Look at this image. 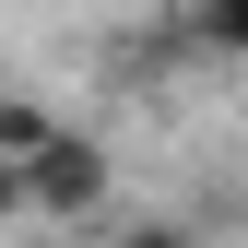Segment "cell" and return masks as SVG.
Wrapping results in <instances>:
<instances>
[{"label":"cell","mask_w":248,"mask_h":248,"mask_svg":"<svg viewBox=\"0 0 248 248\" xmlns=\"http://www.w3.org/2000/svg\"><path fill=\"white\" fill-rule=\"evenodd\" d=\"M24 166V225H107V189H118V154L95 142V130H47L12 154Z\"/></svg>","instance_id":"6da1fadb"},{"label":"cell","mask_w":248,"mask_h":248,"mask_svg":"<svg viewBox=\"0 0 248 248\" xmlns=\"http://www.w3.org/2000/svg\"><path fill=\"white\" fill-rule=\"evenodd\" d=\"M189 59H213V71H225V59H248V0H189Z\"/></svg>","instance_id":"7a4b0ae2"},{"label":"cell","mask_w":248,"mask_h":248,"mask_svg":"<svg viewBox=\"0 0 248 248\" xmlns=\"http://www.w3.org/2000/svg\"><path fill=\"white\" fill-rule=\"evenodd\" d=\"M0 225H24V166L0 154Z\"/></svg>","instance_id":"277c9868"},{"label":"cell","mask_w":248,"mask_h":248,"mask_svg":"<svg viewBox=\"0 0 248 248\" xmlns=\"http://www.w3.org/2000/svg\"><path fill=\"white\" fill-rule=\"evenodd\" d=\"M36 130H47V107H24V95H0V154H24Z\"/></svg>","instance_id":"3957f363"}]
</instances>
